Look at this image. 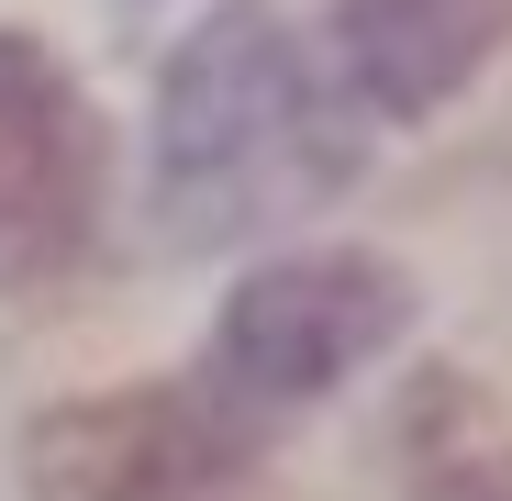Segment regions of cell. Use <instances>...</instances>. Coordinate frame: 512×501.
<instances>
[{"mask_svg": "<svg viewBox=\"0 0 512 501\" xmlns=\"http://www.w3.org/2000/svg\"><path fill=\"white\" fill-rule=\"evenodd\" d=\"M334 179H346V123L323 112L301 45L256 0H223L167 56V90H156V212H167V234L223 245V234H256V223L323 201Z\"/></svg>", "mask_w": 512, "mask_h": 501, "instance_id": "1", "label": "cell"}, {"mask_svg": "<svg viewBox=\"0 0 512 501\" xmlns=\"http://www.w3.org/2000/svg\"><path fill=\"white\" fill-rule=\"evenodd\" d=\"M90 201H101L90 101L23 34H0V290L56 279L90 245Z\"/></svg>", "mask_w": 512, "mask_h": 501, "instance_id": "4", "label": "cell"}, {"mask_svg": "<svg viewBox=\"0 0 512 501\" xmlns=\"http://www.w3.org/2000/svg\"><path fill=\"white\" fill-rule=\"evenodd\" d=\"M234 468H245L234 412L179 390V379H134V390H101V401H67L23 446L34 501H201Z\"/></svg>", "mask_w": 512, "mask_h": 501, "instance_id": "2", "label": "cell"}, {"mask_svg": "<svg viewBox=\"0 0 512 501\" xmlns=\"http://www.w3.org/2000/svg\"><path fill=\"white\" fill-rule=\"evenodd\" d=\"M401 479L412 501H512V412L457 368H423L401 390Z\"/></svg>", "mask_w": 512, "mask_h": 501, "instance_id": "6", "label": "cell"}, {"mask_svg": "<svg viewBox=\"0 0 512 501\" xmlns=\"http://www.w3.org/2000/svg\"><path fill=\"white\" fill-rule=\"evenodd\" d=\"M401 334V268L379 257H290L223 301V390L234 401H312Z\"/></svg>", "mask_w": 512, "mask_h": 501, "instance_id": "3", "label": "cell"}, {"mask_svg": "<svg viewBox=\"0 0 512 501\" xmlns=\"http://www.w3.org/2000/svg\"><path fill=\"white\" fill-rule=\"evenodd\" d=\"M512 34V0H346L334 45H346L357 101H379L390 123H423L468 67H490Z\"/></svg>", "mask_w": 512, "mask_h": 501, "instance_id": "5", "label": "cell"}]
</instances>
